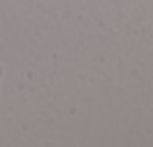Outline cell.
Listing matches in <instances>:
<instances>
[{"mask_svg": "<svg viewBox=\"0 0 153 147\" xmlns=\"http://www.w3.org/2000/svg\"><path fill=\"white\" fill-rule=\"evenodd\" d=\"M2 72H4V70H2V66H0V75H2Z\"/></svg>", "mask_w": 153, "mask_h": 147, "instance_id": "obj_1", "label": "cell"}]
</instances>
